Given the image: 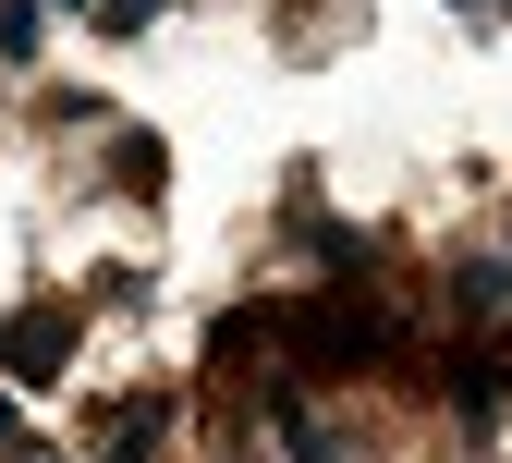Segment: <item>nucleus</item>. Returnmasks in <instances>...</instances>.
Instances as JSON below:
<instances>
[{"label":"nucleus","mask_w":512,"mask_h":463,"mask_svg":"<svg viewBox=\"0 0 512 463\" xmlns=\"http://www.w3.org/2000/svg\"><path fill=\"white\" fill-rule=\"evenodd\" d=\"M452 403H464V427H500V403H512V366H500V354H464V366H452Z\"/></svg>","instance_id":"5"},{"label":"nucleus","mask_w":512,"mask_h":463,"mask_svg":"<svg viewBox=\"0 0 512 463\" xmlns=\"http://www.w3.org/2000/svg\"><path fill=\"white\" fill-rule=\"evenodd\" d=\"M488 13H512V0H488Z\"/></svg>","instance_id":"12"},{"label":"nucleus","mask_w":512,"mask_h":463,"mask_svg":"<svg viewBox=\"0 0 512 463\" xmlns=\"http://www.w3.org/2000/svg\"><path fill=\"white\" fill-rule=\"evenodd\" d=\"M269 329L293 342L305 378H354V366H391V354H403V317H391V305H354V293H317V305H293V317H269Z\"/></svg>","instance_id":"1"},{"label":"nucleus","mask_w":512,"mask_h":463,"mask_svg":"<svg viewBox=\"0 0 512 463\" xmlns=\"http://www.w3.org/2000/svg\"><path fill=\"white\" fill-rule=\"evenodd\" d=\"M452 293H464L476 317H500V305H512V256H464V269H452Z\"/></svg>","instance_id":"7"},{"label":"nucleus","mask_w":512,"mask_h":463,"mask_svg":"<svg viewBox=\"0 0 512 463\" xmlns=\"http://www.w3.org/2000/svg\"><path fill=\"white\" fill-rule=\"evenodd\" d=\"M305 256L330 281H366V232H342V220H305Z\"/></svg>","instance_id":"6"},{"label":"nucleus","mask_w":512,"mask_h":463,"mask_svg":"<svg viewBox=\"0 0 512 463\" xmlns=\"http://www.w3.org/2000/svg\"><path fill=\"white\" fill-rule=\"evenodd\" d=\"M49 49V0H0V61H37Z\"/></svg>","instance_id":"8"},{"label":"nucleus","mask_w":512,"mask_h":463,"mask_svg":"<svg viewBox=\"0 0 512 463\" xmlns=\"http://www.w3.org/2000/svg\"><path fill=\"white\" fill-rule=\"evenodd\" d=\"M110 183H122V195H159V135H122V147H110Z\"/></svg>","instance_id":"9"},{"label":"nucleus","mask_w":512,"mask_h":463,"mask_svg":"<svg viewBox=\"0 0 512 463\" xmlns=\"http://www.w3.org/2000/svg\"><path fill=\"white\" fill-rule=\"evenodd\" d=\"M25 463H37V451H25Z\"/></svg>","instance_id":"13"},{"label":"nucleus","mask_w":512,"mask_h":463,"mask_svg":"<svg viewBox=\"0 0 512 463\" xmlns=\"http://www.w3.org/2000/svg\"><path fill=\"white\" fill-rule=\"evenodd\" d=\"M171 0H98V37H135V25H159Z\"/></svg>","instance_id":"10"},{"label":"nucleus","mask_w":512,"mask_h":463,"mask_svg":"<svg viewBox=\"0 0 512 463\" xmlns=\"http://www.w3.org/2000/svg\"><path fill=\"white\" fill-rule=\"evenodd\" d=\"M159 439H171V403H159V390H135V403L98 415V463H159Z\"/></svg>","instance_id":"3"},{"label":"nucleus","mask_w":512,"mask_h":463,"mask_svg":"<svg viewBox=\"0 0 512 463\" xmlns=\"http://www.w3.org/2000/svg\"><path fill=\"white\" fill-rule=\"evenodd\" d=\"M281 451H293V463H354V439H342L330 415H317L305 390H281Z\"/></svg>","instance_id":"4"},{"label":"nucleus","mask_w":512,"mask_h":463,"mask_svg":"<svg viewBox=\"0 0 512 463\" xmlns=\"http://www.w3.org/2000/svg\"><path fill=\"white\" fill-rule=\"evenodd\" d=\"M61 366H74V305H25L13 329H0V378L13 390H49Z\"/></svg>","instance_id":"2"},{"label":"nucleus","mask_w":512,"mask_h":463,"mask_svg":"<svg viewBox=\"0 0 512 463\" xmlns=\"http://www.w3.org/2000/svg\"><path fill=\"white\" fill-rule=\"evenodd\" d=\"M49 13H98V0H49Z\"/></svg>","instance_id":"11"}]
</instances>
